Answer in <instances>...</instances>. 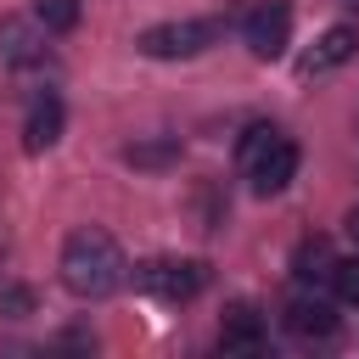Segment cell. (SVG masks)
Returning <instances> with one entry per match:
<instances>
[{
	"label": "cell",
	"instance_id": "cell-13",
	"mask_svg": "<svg viewBox=\"0 0 359 359\" xmlns=\"http://www.w3.org/2000/svg\"><path fill=\"white\" fill-rule=\"evenodd\" d=\"M123 157H129L135 168H163L168 157H180V146H174V140H151V146H129Z\"/></svg>",
	"mask_w": 359,
	"mask_h": 359
},
{
	"label": "cell",
	"instance_id": "cell-8",
	"mask_svg": "<svg viewBox=\"0 0 359 359\" xmlns=\"http://www.w3.org/2000/svg\"><path fill=\"white\" fill-rule=\"evenodd\" d=\"M62 118H67L62 95H56V90H39V95L28 101V118H22V146H28V151L56 146V140H62Z\"/></svg>",
	"mask_w": 359,
	"mask_h": 359
},
{
	"label": "cell",
	"instance_id": "cell-1",
	"mask_svg": "<svg viewBox=\"0 0 359 359\" xmlns=\"http://www.w3.org/2000/svg\"><path fill=\"white\" fill-rule=\"evenodd\" d=\"M123 275H129L123 247H118L107 230L84 224V230H73V236L62 241V286H67L73 297H84V303L112 297V292L123 286Z\"/></svg>",
	"mask_w": 359,
	"mask_h": 359
},
{
	"label": "cell",
	"instance_id": "cell-2",
	"mask_svg": "<svg viewBox=\"0 0 359 359\" xmlns=\"http://www.w3.org/2000/svg\"><path fill=\"white\" fill-rule=\"evenodd\" d=\"M236 163H241V174H247V185L258 196H280L297 180V146L275 123H252L241 135V146H236Z\"/></svg>",
	"mask_w": 359,
	"mask_h": 359
},
{
	"label": "cell",
	"instance_id": "cell-3",
	"mask_svg": "<svg viewBox=\"0 0 359 359\" xmlns=\"http://www.w3.org/2000/svg\"><path fill=\"white\" fill-rule=\"evenodd\" d=\"M213 39H219V22H208V17H180V22H151L135 45H140V56H151V62H191V56H202Z\"/></svg>",
	"mask_w": 359,
	"mask_h": 359
},
{
	"label": "cell",
	"instance_id": "cell-5",
	"mask_svg": "<svg viewBox=\"0 0 359 359\" xmlns=\"http://www.w3.org/2000/svg\"><path fill=\"white\" fill-rule=\"evenodd\" d=\"M241 39L258 62H275L286 45H292V6L286 0H252L241 11Z\"/></svg>",
	"mask_w": 359,
	"mask_h": 359
},
{
	"label": "cell",
	"instance_id": "cell-11",
	"mask_svg": "<svg viewBox=\"0 0 359 359\" xmlns=\"http://www.w3.org/2000/svg\"><path fill=\"white\" fill-rule=\"evenodd\" d=\"M219 348H236V353L264 348V314H258L252 303H236V309L224 314V325H219Z\"/></svg>",
	"mask_w": 359,
	"mask_h": 359
},
{
	"label": "cell",
	"instance_id": "cell-6",
	"mask_svg": "<svg viewBox=\"0 0 359 359\" xmlns=\"http://www.w3.org/2000/svg\"><path fill=\"white\" fill-rule=\"evenodd\" d=\"M280 325H286V337H292V342H303V348L331 342V337H337V303H331V297H320V286H314V292L303 286V292L280 309Z\"/></svg>",
	"mask_w": 359,
	"mask_h": 359
},
{
	"label": "cell",
	"instance_id": "cell-7",
	"mask_svg": "<svg viewBox=\"0 0 359 359\" xmlns=\"http://www.w3.org/2000/svg\"><path fill=\"white\" fill-rule=\"evenodd\" d=\"M50 28L39 22V17H6L0 22V56L11 62V67H39L45 56H50Z\"/></svg>",
	"mask_w": 359,
	"mask_h": 359
},
{
	"label": "cell",
	"instance_id": "cell-12",
	"mask_svg": "<svg viewBox=\"0 0 359 359\" xmlns=\"http://www.w3.org/2000/svg\"><path fill=\"white\" fill-rule=\"evenodd\" d=\"M34 17H39L50 34H73L79 17H84V6H79V0H34Z\"/></svg>",
	"mask_w": 359,
	"mask_h": 359
},
{
	"label": "cell",
	"instance_id": "cell-9",
	"mask_svg": "<svg viewBox=\"0 0 359 359\" xmlns=\"http://www.w3.org/2000/svg\"><path fill=\"white\" fill-rule=\"evenodd\" d=\"M353 50H359V28H353V22H337V28H325V34L314 39V50L303 56V79H320V73L342 67Z\"/></svg>",
	"mask_w": 359,
	"mask_h": 359
},
{
	"label": "cell",
	"instance_id": "cell-15",
	"mask_svg": "<svg viewBox=\"0 0 359 359\" xmlns=\"http://www.w3.org/2000/svg\"><path fill=\"white\" fill-rule=\"evenodd\" d=\"M348 236H353V247H359V208L348 213Z\"/></svg>",
	"mask_w": 359,
	"mask_h": 359
},
{
	"label": "cell",
	"instance_id": "cell-4",
	"mask_svg": "<svg viewBox=\"0 0 359 359\" xmlns=\"http://www.w3.org/2000/svg\"><path fill=\"white\" fill-rule=\"evenodd\" d=\"M135 286L163 297V303H191L208 286V264H196V258H146V264H135Z\"/></svg>",
	"mask_w": 359,
	"mask_h": 359
},
{
	"label": "cell",
	"instance_id": "cell-16",
	"mask_svg": "<svg viewBox=\"0 0 359 359\" xmlns=\"http://www.w3.org/2000/svg\"><path fill=\"white\" fill-rule=\"evenodd\" d=\"M342 6H348V11H359V0H342Z\"/></svg>",
	"mask_w": 359,
	"mask_h": 359
},
{
	"label": "cell",
	"instance_id": "cell-14",
	"mask_svg": "<svg viewBox=\"0 0 359 359\" xmlns=\"http://www.w3.org/2000/svg\"><path fill=\"white\" fill-rule=\"evenodd\" d=\"M331 286H337V297H342V303H359V252L337 264V280H331Z\"/></svg>",
	"mask_w": 359,
	"mask_h": 359
},
{
	"label": "cell",
	"instance_id": "cell-10",
	"mask_svg": "<svg viewBox=\"0 0 359 359\" xmlns=\"http://www.w3.org/2000/svg\"><path fill=\"white\" fill-rule=\"evenodd\" d=\"M337 252H331V241H320V236H309V241H297V252H292V275L303 280V286H331L337 280Z\"/></svg>",
	"mask_w": 359,
	"mask_h": 359
}]
</instances>
